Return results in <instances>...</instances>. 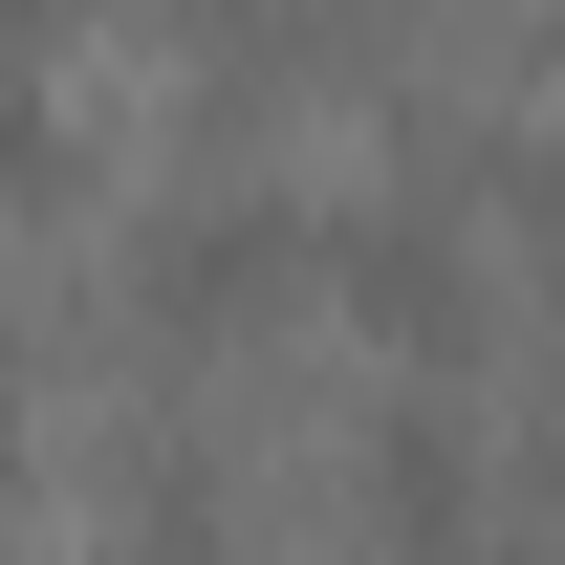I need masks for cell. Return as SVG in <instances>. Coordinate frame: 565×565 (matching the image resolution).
<instances>
[{"label":"cell","instance_id":"6da1fadb","mask_svg":"<svg viewBox=\"0 0 565 565\" xmlns=\"http://www.w3.org/2000/svg\"><path fill=\"white\" fill-rule=\"evenodd\" d=\"M327 262H349V305L392 349H479V239H457V217H349Z\"/></svg>","mask_w":565,"mask_h":565},{"label":"cell","instance_id":"7a4b0ae2","mask_svg":"<svg viewBox=\"0 0 565 565\" xmlns=\"http://www.w3.org/2000/svg\"><path fill=\"white\" fill-rule=\"evenodd\" d=\"M152 262H174V282H152L174 327H239L262 282H305V262H327V217H262V196H217V217H174Z\"/></svg>","mask_w":565,"mask_h":565},{"label":"cell","instance_id":"3957f363","mask_svg":"<svg viewBox=\"0 0 565 565\" xmlns=\"http://www.w3.org/2000/svg\"><path fill=\"white\" fill-rule=\"evenodd\" d=\"M66 196V109H44V22H0V217Z\"/></svg>","mask_w":565,"mask_h":565},{"label":"cell","instance_id":"277c9868","mask_svg":"<svg viewBox=\"0 0 565 565\" xmlns=\"http://www.w3.org/2000/svg\"><path fill=\"white\" fill-rule=\"evenodd\" d=\"M109 565H217V500H196V479H152V500H131V544H109Z\"/></svg>","mask_w":565,"mask_h":565},{"label":"cell","instance_id":"5b68a950","mask_svg":"<svg viewBox=\"0 0 565 565\" xmlns=\"http://www.w3.org/2000/svg\"><path fill=\"white\" fill-rule=\"evenodd\" d=\"M0 479H22V349H0Z\"/></svg>","mask_w":565,"mask_h":565},{"label":"cell","instance_id":"8992f818","mask_svg":"<svg viewBox=\"0 0 565 565\" xmlns=\"http://www.w3.org/2000/svg\"><path fill=\"white\" fill-rule=\"evenodd\" d=\"M522 565H565V544H522Z\"/></svg>","mask_w":565,"mask_h":565}]
</instances>
